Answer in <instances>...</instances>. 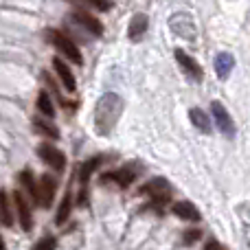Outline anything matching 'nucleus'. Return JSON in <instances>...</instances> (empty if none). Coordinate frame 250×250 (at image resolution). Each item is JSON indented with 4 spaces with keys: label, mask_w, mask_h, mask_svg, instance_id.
<instances>
[{
    "label": "nucleus",
    "mask_w": 250,
    "mask_h": 250,
    "mask_svg": "<svg viewBox=\"0 0 250 250\" xmlns=\"http://www.w3.org/2000/svg\"><path fill=\"white\" fill-rule=\"evenodd\" d=\"M123 112V99L114 92H105L99 101H97V108H95V129L97 134L105 136L114 129L119 117Z\"/></svg>",
    "instance_id": "obj_1"
},
{
    "label": "nucleus",
    "mask_w": 250,
    "mask_h": 250,
    "mask_svg": "<svg viewBox=\"0 0 250 250\" xmlns=\"http://www.w3.org/2000/svg\"><path fill=\"white\" fill-rule=\"evenodd\" d=\"M46 33V40L53 44V46L57 48V51H62L66 57H68L73 64H77V66H82L83 64V57H82V51H79L77 46H75V42L73 40H68V35H64L62 31H57V29H46L44 31Z\"/></svg>",
    "instance_id": "obj_2"
},
{
    "label": "nucleus",
    "mask_w": 250,
    "mask_h": 250,
    "mask_svg": "<svg viewBox=\"0 0 250 250\" xmlns=\"http://www.w3.org/2000/svg\"><path fill=\"white\" fill-rule=\"evenodd\" d=\"M143 193H147L156 204H167L171 200V185L165 178H154L143 187Z\"/></svg>",
    "instance_id": "obj_3"
},
{
    "label": "nucleus",
    "mask_w": 250,
    "mask_h": 250,
    "mask_svg": "<svg viewBox=\"0 0 250 250\" xmlns=\"http://www.w3.org/2000/svg\"><path fill=\"white\" fill-rule=\"evenodd\" d=\"M38 156L53 169V171H64V169H66L64 151H60L57 147H53L51 143H42V145L38 147Z\"/></svg>",
    "instance_id": "obj_4"
},
{
    "label": "nucleus",
    "mask_w": 250,
    "mask_h": 250,
    "mask_svg": "<svg viewBox=\"0 0 250 250\" xmlns=\"http://www.w3.org/2000/svg\"><path fill=\"white\" fill-rule=\"evenodd\" d=\"M211 112H213V121H215L217 129H220L224 136L233 138L235 136V123L230 119V114L226 112V108L220 104V101H213L211 104Z\"/></svg>",
    "instance_id": "obj_5"
},
{
    "label": "nucleus",
    "mask_w": 250,
    "mask_h": 250,
    "mask_svg": "<svg viewBox=\"0 0 250 250\" xmlns=\"http://www.w3.org/2000/svg\"><path fill=\"white\" fill-rule=\"evenodd\" d=\"M169 26H171L173 33L180 35V38H185V40L195 38V24H193V20H191L189 13H176V16L169 20Z\"/></svg>",
    "instance_id": "obj_6"
},
{
    "label": "nucleus",
    "mask_w": 250,
    "mask_h": 250,
    "mask_svg": "<svg viewBox=\"0 0 250 250\" xmlns=\"http://www.w3.org/2000/svg\"><path fill=\"white\" fill-rule=\"evenodd\" d=\"M173 55H176V60H178V64H180V68L185 70V73L189 75L191 79H195V82H202V75H204V73H202L200 64L193 60V57L187 55L182 48H176V53H173Z\"/></svg>",
    "instance_id": "obj_7"
},
{
    "label": "nucleus",
    "mask_w": 250,
    "mask_h": 250,
    "mask_svg": "<svg viewBox=\"0 0 250 250\" xmlns=\"http://www.w3.org/2000/svg\"><path fill=\"white\" fill-rule=\"evenodd\" d=\"M13 202H16L18 217H20L22 229H24L26 233H29L31 226H33V217H31V204L26 202V198L22 195V191H16V193H13Z\"/></svg>",
    "instance_id": "obj_8"
},
{
    "label": "nucleus",
    "mask_w": 250,
    "mask_h": 250,
    "mask_svg": "<svg viewBox=\"0 0 250 250\" xmlns=\"http://www.w3.org/2000/svg\"><path fill=\"white\" fill-rule=\"evenodd\" d=\"M73 18H75V22H79V24H82L88 33L95 35V38H101V35H104V24L99 22V18L90 16V13H86V11H75Z\"/></svg>",
    "instance_id": "obj_9"
},
{
    "label": "nucleus",
    "mask_w": 250,
    "mask_h": 250,
    "mask_svg": "<svg viewBox=\"0 0 250 250\" xmlns=\"http://www.w3.org/2000/svg\"><path fill=\"white\" fill-rule=\"evenodd\" d=\"M55 189H57V180L51 173H44L40 180V204L42 207H51L53 198H55Z\"/></svg>",
    "instance_id": "obj_10"
},
{
    "label": "nucleus",
    "mask_w": 250,
    "mask_h": 250,
    "mask_svg": "<svg viewBox=\"0 0 250 250\" xmlns=\"http://www.w3.org/2000/svg\"><path fill=\"white\" fill-rule=\"evenodd\" d=\"M147 22H149L147 20V13H136V16L132 18V22H129V26H127V35L132 42H138V40L145 35Z\"/></svg>",
    "instance_id": "obj_11"
},
{
    "label": "nucleus",
    "mask_w": 250,
    "mask_h": 250,
    "mask_svg": "<svg viewBox=\"0 0 250 250\" xmlns=\"http://www.w3.org/2000/svg\"><path fill=\"white\" fill-rule=\"evenodd\" d=\"M235 68V57L230 53H220L215 57V73L220 79H229Z\"/></svg>",
    "instance_id": "obj_12"
},
{
    "label": "nucleus",
    "mask_w": 250,
    "mask_h": 250,
    "mask_svg": "<svg viewBox=\"0 0 250 250\" xmlns=\"http://www.w3.org/2000/svg\"><path fill=\"white\" fill-rule=\"evenodd\" d=\"M53 66H55L57 75H60L62 82H64V88H66V90H68V92H75V90H77V82H75V75L70 73V68L60 60V57H55V60H53Z\"/></svg>",
    "instance_id": "obj_13"
},
{
    "label": "nucleus",
    "mask_w": 250,
    "mask_h": 250,
    "mask_svg": "<svg viewBox=\"0 0 250 250\" xmlns=\"http://www.w3.org/2000/svg\"><path fill=\"white\" fill-rule=\"evenodd\" d=\"M173 215H178L180 220H187V222H200V211L193 207L191 202H176L173 204Z\"/></svg>",
    "instance_id": "obj_14"
},
{
    "label": "nucleus",
    "mask_w": 250,
    "mask_h": 250,
    "mask_svg": "<svg viewBox=\"0 0 250 250\" xmlns=\"http://www.w3.org/2000/svg\"><path fill=\"white\" fill-rule=\"evenodd\" d=\"M134 173L129 169H121V171H110L105 176H101V182H117L119 187H129L134 182Z\"/></svg>",
    "instance_id": "obj_15"
},
{
    "label": "nucleus",
    "mask_w": 250,
    "mask_h": 250,
    "mask_svg": "<svg viewBox=\"0 0 250 250\" xmlns=\"http://www.w3.org/2000/svg\"><path fill=\"white\" fill-rule=\"evenodd\" d=\"M189 119H191V123L200 129V132L211 134V121H208V117L200 108H191L189 110Z\"/></svg>",
    "instance_id": "obj_16"
},
{
    "label": "nucleus",
    "mask_w": 250,
    "mask_h": 250,
    "mask_svg": "<svg viewBox=\"0 0 250 250\" xmlns=\"http://www.w3.org/2000/svg\"><path fill=\"white\" fill-rule=\"evenodd\" d=\"M101 163H104V156H95V158L86 160V163H83L82 167H79V180H82L83 185H86V182L90 180L92 173H95L97 169H99V165H101Z\"/></svg>",
    "instance_id": "obj_17"
},
{
    "label": "nucleus",
    "mask_w": 250,
    "mask_h": 250,
    "mask_svg": "<svg viewBox=\"0 0 250 250\" xmlns=\"http://www.w3.org/2000/svg\"><path fill=\"white\" fill-rule=\"evenodd\" d=\"M20 182H22V187H24L26 191H29V195L35 200V202H40V187L35 185V180H33V173L29 171V169H24V171L20 173Z\"/></svg>",
    "instance_id": "obj_18"
},
{
    "label": "nucleus",
    "mask_w": 250,
    "mask_h": 250,
    "mask_svg": "<svg viewBox=\"0 0 250 250\" xmlns=\"http://www.w3.org/2000/svg\"><path fill=\"white\" fill-rule=\"evenodd\" d=\"M33 129L38 134H44V136H48V138H60V129H57L53 123L42 121V119H33Z\"/></svg>",
    "instance_id": "obj_19"
},
{
    "label": "nucleus",
    "mask_w": 250,
    "mask_h": 250,
    "mask_svg": "<svg viewBox=\"0 0 250 250\" xmlns=\"http://www.w3.org/2000/svg\"><path fill=\"white\" fill-rule=\"evenodd\" d=\"M70 208H73V200H70V193H66V195H64V200H62V204H60V211H57V217H55L57 226H62L66 220H68Z\"/></svg>",
    "instance_id": "obj_20"
},
{
    "label": "nucleus",
    "mask_w": 250,
    "mask_h": 250,
    "mask_svg": "<svg viewBox=\"0 0 250 250\" xmlns=\"http://www.w3.org/2000/svg\"><path fill=\"white\" fill-rule=\"evenodd\" d=\"M38 108H40V112L46 114V117H53V114H55L53 101H51V97H48V92H46V90H42V92L38 95Z\"/></svg>",
    "instance_id": "obj_21"
},
{
    "label": "nucleus",
    "mask_w": 250,
    "mask_h": 250,
    "mask_svg": "<svg viewBox=\"0 0 250 250\" xmlns=\"http://www.w3.org/2000/svg\"><path fill=\"white\" fill-rule=\"evenodd\" d=\"M0 198H2V224L9 229V226L13 224V217H11V207H9V195L2 191V193H0Z\"/></svg>",
    "instance_id": "obj_22"
},
{
    "label": "nucleus",
    "mask_w": 250,
    "mask_h": 250,
    "mask_svg": "<svg viewBox=\"0 0 250 250\" xmlns=\"http://www.w3.org/2000/svg\"><path fill=\"white\" fill-rule=\"evenodd\" d=\"M55 246H57L55 237H42L38 244H35L33 250H55Z\"/></svg>",
    "instance_id": "obj_23"
},
{
    "label": "nucleus",
    "mask_w": 250,
    "mask_h": 250,
    "mask_svg": "<svg viewBox=\"0 0 250 250\" xmlns=\"http://www.w3.org/2000/svg\"><path fill=\"white\" fill-rule=\"evenodd\" d=\"M202 237V233H200V229H193V230H185V233H182V242L185 244H193V242H198V239Z\"/></svg>",
    "instance_id": "obj_24"
},
{
    "label": "nucleus",
    "mask_w": 250,
    "mask_h": 250,
    "mask_svg": "<svg viewBox=\"0 0 250 250\" xmlns=\"http://www.w3.org/2000/svg\"><path fill=\"white\" fill-rule=\"evenodd\" d=\"M204 250H226V248L222 246V244L217 242V239H208L207 246H204Z\"/></svg>",
    "instance_id": "obj_25"
},
{
    "label": "nucleus",
    "mask_w": 250,
    "mask_h": 250,
    "mask_svg": "<svg viewBox=\"0 0 250 250\" xmlns=\"http://www.w3.org/2000/svg\"><path fill=\"white\" fill-rule=\"evenodd\" d=\"M97 9H101V11H108V9H112V2H92Z\"/></svg>",
    "instance_id": "obj_26"
}]
</instances>
